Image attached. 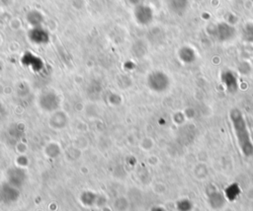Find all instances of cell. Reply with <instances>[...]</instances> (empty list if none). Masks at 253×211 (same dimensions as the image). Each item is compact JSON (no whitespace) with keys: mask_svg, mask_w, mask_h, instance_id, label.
Listing matches in <instances>:
<instances>
[{"mask_svg":"<svg viewBox=\"0 0 253 211\" xmlns=\"http://www.w3.org/2000/svg\"><path fill=\"white\" fill-rule=\"evenodd\" d=\"M229 119L241 153L247 158L252 157L253 141L244 114L240 109L232 108L229 112Z\"/></svg>","mask_w":253,"mask_h":211,"instance_id":"6da1fadb","label":"cell"},{"mask_svg":"<svg viewBox=\"0 0 253 211\" xmlns=\"http://www.w3.org/2000/svg\"><path fill=\"white\" fill-rule=\"evenodd\" d=\"M239 193H240V188L237 183H232L229 186H227L225 189V192H224L225 197L230 201L235 200L238 197Z\"/></svg>","mask_w":253,"mask_h":211,"instance_id":"9c48e42d","label":"cell"},{"mask_svg":"<svg viewBox=\"0 0 253 211\" xmlns=\"http://www.w3.org/2000/svg\"><path fill=\"white\" fill-rule=\"evenodd\" d=\"M134 19L138 25L146 26L152 22L153 12L148 6L137 5L134 9Z\"/></svg>","mask_w":253,"mask_h":211,"instance_id":"5b68a950","label":"cell"},{"mask_svg":"<svg viewBox=\"0 0 253 211\" xmlns=\"http://www.w3.org/2000/svg\"><path fill=\"white\" fill-rule=\"evenodd\" d=\"M220 81L228 93L234 94L235 92H237L239 84H238V77L235 72L231 70L222 71L220 74Z\"/></svg>","mask_w":253,"mask_h":211,"instance_id":"277c9868","label":"cell"},{"mask_svg":"<svg viewBox=\"0 0 253 211\" xmlns=\"http://www.w3.org/2000/svg\"><path fill=\"white\" fill-rule=\"evenodd\" d=\"M30 33L33 35H37V36H31V39L34 41V43H45L48 40V35L46 32L40 27L34 28Z\"/></svg>","mask_w":253,"mask_h":211,"instance_id":"ba28073f","label":"cell"},{"mask_svg":"<svg viewBox=\"0 0 253 211\" xmlns=\"http://www.w3.org/2000/svg\"><path fill=\"white\" fill-rule=\"evenodd\" d=\"M191 207H192V203L189 200H182L178 204V208L180 209V211H189L191 210Z\"/></svg>","mask_w":253,"mask_h":211,"instance_id":"7c38bea8","label":"cell"},{"mask_svg":"<svg viewBox=\"0 0 253 211\" xmlns=\"http://www.w3.org/2000/svg\"><path fill=\"white\" fill-rule=\"evenodd\" d=\"M171 84V80L167 73L161 70H154L148 73L146 77L147 87L154 93L166 92Z\"/></svg>","mask_w":253,"mask_h":211,"instance_id":"7a4b0ae2","label":"cell"},{"mask_svg":"<svg viewBox=\"0 0 253 211\" xmlns=\"http://www.w3.org/2000/svg\"><path fill=\"white\" fill-rule=\"evenodd\" d=\"M222 195L215 192V193H212L210 195V202H211V205L214 208H217V207H220L223 203V199L221 197Z\"/></svg>","mask_w":253,"mask_h":211,"instance_id":"30bf717a","label":"cell"},{"mask_svg":"<svg viewBox=\"0 0 253 211\" xmlns=\"http://www.w3.org/2000/svg\"><path fill=\"white\" fill-rule=\"evenodd\" d=\"M178 57L183 63L191 64L196 61L197 53L193 47L185 45L178 50Z\"/></svg>","mask_w":253,"mask_h":211,"instance_id":"8992f818","label":"cell"},{"mask_svg":"<svg viewBox=\"0 0 253 211\" xmlns=\"http://www.w3.org/2000/svg\"><path fill=\"white\" fill-rule=\"evenodd\" d=\"M235 28L227 23H218L214 31V36L218 41L221 42L231 40L235 36Z\"/></svg>","mask_w":253,"mask_h":211,"instance_id":"3957f363","label":"cell"},{"mask_svg":"<svg viewBox=\"0 0 253 211\" xmlns=\"http://www.w3.org/2000/svg\"><path fill=\"white\" fill-rule=\"evenodd\" d=\"M243 36L244 39L248 41H253V25L246 26L243 31Z\"/></svg>","mask_w":253,"mask_h":211,"instance_id":"8fae6325","label":"cell"},{"mask_svg":"<svg viewBox=\"0 0 253 211\" xmlns=\"http://www.w3.org/2000/svg\"><path fill=\"white\" fill-rule=\"evenodd\" d=\"M188 7V0H169V8L170 10L177 14H183Z\"/></svg>","mask_w":253,"mask_h":211,"instance_id":"52a82bcc","label":"cell"},{"mask_svg":"<svg viewBox=\"0 0 253 211\" xmlns=\"http://www.w3.org/2000/svg\"><path fill=\"white\" fill-rule=\"evenodd\" d=\"M153 211H164L163 209H161V208H156L155 210H153Z\"/></svg>","mask_w":253,"mask_h":211,"instance_id":"4fadbf2b","label":"cell"}]
</instances>
